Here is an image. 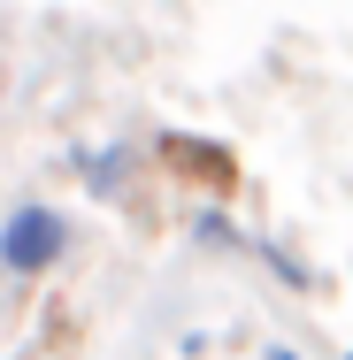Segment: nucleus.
I'll return each instance as SVG.
<instances>
[{
  "label": "nucleus",
  "instance_id": "1",
  "mask_svg": "<svg viewBox=\"0 0 353 360\" xmlns=\"http://www.w3.org/2000/svg\"><path fill=\"white\" fill-rule=\"evenodd\" d=\"M62 253H70V215L62 207H47V200L8 207V222H0V276L39 284L47 269H62Z\"/></svg>",
  "mask_w": 353,
  "mask_h": 360
},
{
  "label": "nucleus",
  "instance_id": "6",
  "mask_svg": "<svg viewBox=\"0 0 353 360\" xmlns=\"http://www.w3.org/2000/svg\"><path fill=\"white\" fill-rule=\"evenodd\" d=\"M261 360H299V353H292V345H269V353H261Z\"/></svg>",
  "mask_w": 353,
  "mask_h": 360
},
{
  "label": "nucleus",
  "instance_id": "7",
  "mask_svg": "<svg viewBox=\"0 0 353 360\" xmlns=\"http://www.w3.org/2000/svg\"><path fill=\"white\" fill-rule=\"evenodd\" d=\"M346 360H353V345H346Z\"/></svg>",
  "mask_w": 353,
  "mask_h": 360
},
{
  "label": "nucleus",
  "instance_id": "3",
  "mask_svg": "<svg viewBox=\"0 0 353 360\" xmlns=\"http://www.w3.org/2000/svg\"><path fill=\"white\" fill-rule=\"evenodd\" d=\"M131 169H139V153H131V146L85 153V184H92V192H123V184H131Z\"/></svg>",
  "mask_w": 353,
  "mask_h": 360
},
{
  "label": "nucleus",
  "instance_id": "2",
  "mask_svg": "<svg viewBox=\"0 0 353 360\" xmlns=\"http://www.w3.org/2000/svg\"><path fill=\"white\" fill-rule=\"evenodd\" d=\"M154 153H161V169H169V176H185V184H200V192H230V184H238V153H230V146H215V139L169 131Z\"/></svg>",
  "mask_w": 353,
  "mask_h": 360
},
{
  "label": "nucleus",
  "instance_id": "5",
  "mask_svg": "<svg viewBox=\"0 0 353 360\" xmlns=\"http://www.w3.org/2000/svg\"><path fill=\"white\" fill-rule=\"evenodd\" d=\"M192 230H200V245H246V253H254V238H246L238 222L223 215V207H208V215H192Z\"/></svg>",
  "mask_w": 353,
  "mask_h": 360
},
{
  "label": "nucleus",
  "instance_id": "4",
  "mask_svg": "<svg viewBox=\"0 0 353 360\" xmlns=\"http://www.w3.org/2000/svg\"><path fill=\"white\" fill-rule=\"evenodd\" d=\"M254 253H261V269H269L277 284H292V291H323V276H315L299 253H284V245H269V238H254Z\"/></svg>",
  "mask_w": 353,
  "mask_h": 360
}]
</instances>
